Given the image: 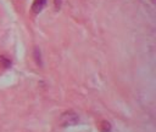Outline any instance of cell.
I'll return each instance as SVG.
<instances>
[{
    "mask_svg": "<svg viewBox=\"0 0 156 132\" xmlns=\"http://www.w3.org/2000/svg\"><path fill=\"white\" fill-rule=\"evenodd\" d=\"M60 121H61L62 126H72V125H76L79 121V117H78V115L74 111L69 110V111H65L61 115Z\"/></svg>",
    "mask_w": 156,
    "mask_h": 132,
    "instance_id": "6da1fadb",
    "label": "cell"
},
{
    "mask_svg": "<svg viewBox=\"0 0 156 132\" xmlns=\"http://www.w3.org/2000/svg\"><path fill=\"white\" fill-rule=\"evenodd\" d=\"M34 57H35V59H37V63H38V64H41V61H40V51H39L38 48L34 50Z\"/></svg>",
    "mask_w": 156,
    "mask_h": 132,
    "instance_id": "277c9868",
    "label": "cell"
},
{
    "mask_svg": "<svg viewBox=\"0 0 156 132\" xmlns=\"http://www.w3.org/2000/svg\"><path fill=\"white\" fill-rule=\"evenodd\" d=\"M45 5H46V0H34L32 4V10L34 13H39Z\"/></svg>",
    "mask_w": 156,
    "mask_h": 132,
    "instance_id": "7a4b0ae2",
    "label": "cell"
},
{
    "mask_svg": "<svg viewBox=\"0 0 156 132\" xmlns=\"http://www.w3.org/2000/svg\"><path fill=\"white\" fill-rule=\"evenodd\" d=\"M54 5H55L56 10H58L61 7V5H62V0H54Z\"/></svg>",
    "mask_w": 156,
    "mask_h": 132,
    "instance_id": "5b68a950",
    "label": "cell"
},
{
    "mask_svg": "<svg viewBox=\"0 0 156 132\" xmlns=\"http://www.w3.org/2000/svg\"><path fill=\"white\" fill-rule=\"evenodd\" d=\"M100 130L101 132H110L111 131V125L108 121H101L100 124Z\"/></svg>",
    "mask_w": 156,
    "mask_h": 132,
    "instance_id": "3957f363",
    "label": "cell"
}]
</instances>
